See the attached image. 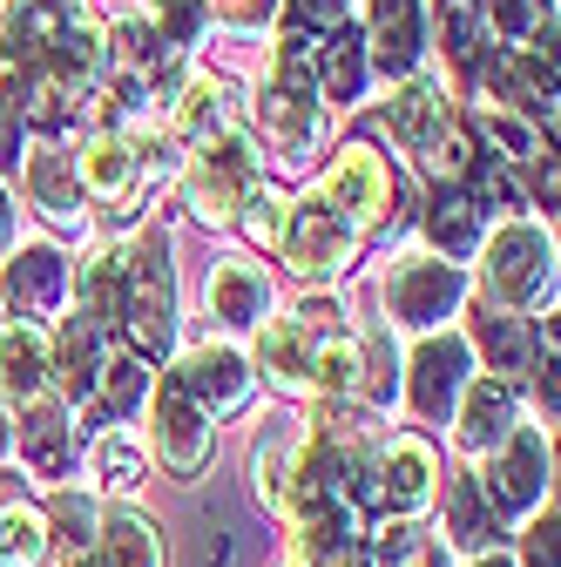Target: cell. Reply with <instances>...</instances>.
<instances>
[{
    "label": "cell",
    "mask_w": 561,
    "mask_h": 567,
    "mask_svg": "<svg viewBox=\"0 0 561 567\" xmlns=\"http://www.w3.org/2000/svg\"><path fill=\"white\" fill-rule=\"evenodd\" d=\"M434 493H440V460H434L427 440H412V433L386 440V453L366 460V473H359V507L379 514V520H406V514H419V507L434 501Z\"/></svg>",
    "instance_id": "2"
},
{
    "label": "cell",
    "mask_w": 561,
    "mask_h": 567,
    "mask_svg": "<svg viewBox=\"0 0 561 567\" xmlns=\"http://www.w3.org/2000/svg\"><path fill=\"white\" fill-rule=\"evenodd\" d=\"M487 89H494L501 102H514V109H528L534 122H554V54L501 48L494 68H487Z\"/></svg>",
    "instance_id": "13"
},
{
    "label": "cell",
    "mask_w": 561,
    "mask_h": 567,
    "mask_svg": "<svg viewBox=\"0 0 561 567\" xmlns=\"http://www.w3.org/2000/svg\"><path fill=\"white\" fill-rule=\"evenodd\" d=\"M8 446H14V425H8V399H0V460H8Z\"/></svg>",
    "instance_id": "49"
},
{
    "label": "cell",
    "mask_w": 561,
    "mask_h": 567,
    "mask_svg": "<svg viewBox=\"0 0 561 567\" xmlns=\"http://www.w3.org/2000/svg\"><path fill=\"white\" fill-rule=\"evenodd\" d=\"M8 230H14V209H8V189H0V250H8Z\"/></svg>",
    "instance_id": "50"
},
{
    "label": "cell",
    "mask_w": 561,
    "mask_h": 567,
    "mask_svg": "<svg viewBox=\"0 0 561 567\" xmlns=\"http://www.w3.org/2000/svg\"><path fill=\"white\" fill-rule=\"evenodd\" d=\"M75 176H82V189H95L102 203H129V196H135V183H143V156H135V142H122V135H109V128H102L89 150H82Z\"/></svg>",
    "instance_id": "19"
},
{
    "label": "cell",
    "mask_w": 561,
    "mask_h": 567,
    "mask_svg": "<svg viewBox=\"0 0 561 567\" xmlns=\"http://www.w3.org/2000/svg\"><path fill=\"white\" fill-rule=\"evenodd\" d=\"M373 567H440V540L419 534V527H406V520H392V527H379Z\"/></svg>",
    "instance_id": "37"
},
{
    "label": "cell",
    "mask_w": 561,
    "mask_h": 567,
    "mask_svg": "<svg viewBox=\"0 0 561 567\" xmlns=\"http://www.w3.org/2000/svg\"><path fill=\"white\" fill-rule=\"evenodd\" d=\"M271 82H277V89H305V95H318V41H312V34H298V28L277 34Z\"/></svg>",
    "instance_id": "36"
},
{
    "label": "cell",
    "mask_w": 561,
    "mask_h": 567,
    "mask_svg": "<svg viewBox=\"0 0 561 567\" xmlns=\"http://www.w3.org/2000/svg\"><path fill=\"white\" fill-rule=\"evenodd\" d=\"M460 446L467 453H494L508 433H514V392L501 379H480V385H460Z\"/></svg>",
    "instance_id": "18"
},
{
    "label": "cell",
    "mask_w": 561,
    "mask_h": 567,
    "mask_svg": "<svg viewBox=\"0 0 561 567\" xmlns=\"http://www.w3.org/2000/svg\"><path fill=\"white\" fill-rule=\"evenodd\" d=\"M156 41L163 48H190L196 34H203V8H196V0H156Z\"/></svg>",
    "instance_id": "42"
},
{
    "label": "cell",
    "mask_w": 561,
    "mask_h": 567,
    "mask_svg": "<svg viewBox=\"0 0 561 567\" xmlns=\"http://www.w3.org/2000/svg\"><path fill=\"white\" fill-rule=\"evenodd\" d=\"M440 48H447V61L460 68V75H473V68H480V48H487L480 0H440Z\"/></svg>",
    "instance_id": "30"
},
{
    "label": "cell",
    "mask_w": 561,
    "mask_h": 567,
    "mask_svg": "<svg viewBox=\"0 0 561 567\" xmlns=\"http://www.w3.org/2000/svg\"><path fill=\"white\" fill-rule=\"evenodd\" d=\"M102 365H109V331L89 311L61 318V351H48V379H61V399H89Z\"/></svg>",
    "instance_id": "15"
},
{
    "label": "cell",
    "mask_w": 561,
    "mask_h": 567,
    "mask_svg": "<svg viewBox=\"0 0 561 567\" xmlns=\"http://www.w3.org/2000/svg\"><path fill=\"white\" fill-rule=\"evenodd\" d=\"M95 473H102L109 486H135V480H143V453H135V440L102 433V440H95Z\"/></svg>",
    "instance_id": "41"
},
{
    "label": "cell",
    "mask_w": 561,
    "mask_h": 567,
    "mask_svg": "<svg viewBox=\"0 0 561 567\" xmlns=\"http://www.w3.org/2000/svg\"><path fill=\"white\" fill-rule=\"evenodd\" d=\"M325 209H332L345 230L392 217V169H386V156H373L366 142L338 150V163H332V176H325Z\"/></svg>",
    "instance_id": "8"
},
{
    "label": "cell",
    "mask_w": 561,
    "mask_h": 567,
    "mask_svg": "<svg viewBox=\"0 0 561 567\" xmlns=\"http://www.w3.org/2000/svg\"><path fill=\"white\" fill-rule=\"evenodd\" d=\"M244 230H251V244H264V250H277V237H285V217H292V203L277 196V189H251L244 196Z\"/></svg>",
    "instance_id": "39"
},
{
    "label": "cell",
    "mask_w": 561,
    "mask_h": 567,
    "mask_svg": "<svg viewBox=\"0 0 561 567\" xmlns=\"http://www.w3.org/2000/svg\"><path fill=\"white\" fill-rule=\"evenodd\" d=\"M28 189H34V203L48 209L54 224H75V217H82V176H75V156L34 150V156H28Z\"/></svg>",
    "instance_id": "23"
},
{
    "label": "cell",
    "mask_w": 561,
    "mask_h": 567,
    "mask_svg": "<svg viewBox=\"0 0 561 567\" xmlns=\"http://www.w3.org/2000/svg\"><path fill=\"white\" fill-rule=\"evenodd\" d=\"M285 28H298V34H332V28H345V0H285Z\"/></svg>",
    "instance_id": "44"
},
{
    "label": "cell",
    "mask_w": 561,
    "mask_h": 567,
    "mask_svg": "<svg viewBox=\"0 0 561 567\" xmlns=\"http://www.w3.org/2000/svg\"><path fill=\"white\" fill-rule=\"evenodd\" d=\"M460 298H467V277L447 257H399L386 277V311L412 331H434L440 318H453Z\"/></svg>",
    "instance_id": "6"
},
{
    "label": "cell",
    "mask_w": 561,
    "mask_h": 567,
    "mask_svg": "<svg viewBox=\"0 0 561 567\" xmlns=\"http://www.w3.org/2000/svg\"><path fill=\"white\" fill-rule=\"evenodd\" d=\"M277 250H285V270L292 277H332L345 257H353V230H345L325 203H292Z\"/></svg>",
    "instance_id": "9"
},
{
    "label": "cell",
    "mask_w": 561,
    "mask_h": 567,
    "mask_svg": "<svg viewBox=\"0 0 561 567\" xmlns=\"http://www.w3.org/2000/svg\"><path fill=\"white\" fill-rule=\"evenodd\" d=\"M0 291H8V311H14V318H28V324L54 318V311H61V298H68V264H61V250L28 244V250L8 264V277H0Z\"/></svg>",
    "instance_id": "12"
},
{
    "label": "cell",
    "mask_w": 561,
    "mask_h": 567,
    "mask_svg": "<svg viewBox=\"0 0 561 567\" xmlns=\"http://www.w3.org/2000/svg\"><path fill=\"white\" fill-rule=\"evenodd\" d=\"M203 412H231V405H244V392H251V365L237 359L231 344H203V351H190V359L170 372Z\"/></svg>",
    "instance_id": "14"
},
{
    "label": "cell",
    "mask_w": 561,
    "mask_h": 567,
    "mask_svg": "<svg viewBox=\"0 0 561 567\" xmlns=\"http://www.w3.org/2000/svg\"><path fill=\"white\" fill-rule=\"evenodd\" d=\"M21 89H0V163H14L21 156Z\"/></svg>",
    "instance_id": "46"
},
{
    "label": "cell",
    "mask_w": 561,
    "mask_h": 567,
    "mask_svg": "<svg viewBox=\"0 0 561 567\" xmlns=\"http://www.w3.org/2000/svg\"><path fill=\"white\" fill-rule=\"evenodd\" d=\"M122 298H129V257H122V250H102V257L89 264V318L109 331V324L122 318Z\"/></svg>",
    "instance_id": "35"
},
{
    "label": "cell",
    "mask_w": 561,
    "mask_h": 567,
    "mask_svg": "<svg viewBox=\"0 0 561 567\" xmlns=\"http://www.w3.org/2000/svg\"><path fill=\"white\" fill-rule=\"evenodd\" d=\"M318 567H373V554H366V547H338V554H325Z\"/></svg>",
    "instance_id": "48"
},
{
    "label": "cell",
    "mask_w": 561,
    "mask_h": 567,
    "mask_svg": "<svg viewBox=\"0 0 561 567\" xmlns=\"http://www.w3.org/2000/svg\"><path fill=\"white\" fill-rule=\"evenodd\" d=\"M95 554H102V567H163V540H156V527H150L143 514H115V520H102Z\"/></svg>",
    "instance_id": "29"
},
{
    "label": "cell",
    "mask_w": 561,
    "mask_h": 567,
    "mask_svg": "<svg viewBox=\"0 0 561 567\" xmlns=\"http://www.w3.org/2000/svg\"><path fill=\"white\" fill-rule=\"evenodd\" d=\"M251 189H257V156H251V142H244L237 128L210 135L203 156L190 163V209H196V217H210V224H231Z\"/></svg>",
    "instance_id": "5"
},
{
    "label": "cell",
    "mask_w": 561,
    "mask_h": 567,
    "mask_svg": "<svg viewBox=\"0 0 561 567\" xmlns=\"http://www.w3.org/2000/svg\"><path fill=\"white\" fill-rule=\"evenodd\" d=\"M473 338H480V351L494 359V379L508 385L514 372H534V331L514 318V311H487V318H473Z\"/></svg>",
    "instance_id": "25"
},
{
    "label": "cell",
    "mask_w": 561,
    "mask_h": 567,
    "mask_svg": "<svg viewBox=\"0 0 561 567\" xmlns=\"http://www.w3.org/2000/svg\"><path fill=\"white\" fill-rule=\"evenodd\" d=\"M156 453H163V466L170 473H203V460H210V412L176 385V379H163V392H156Z\"/></svg>",
    "instance_id": "11"
},
{
    "label": "cell",
    "mask_w": 561,
    "mask_h": 567,
    "mask_svg": "<svg viewBox=\"0 0 561 567\" xmlns=\"http://www.w3.org/2000/svg\"><path fill=\"white\" fill-rule=\"evenodd\" d=\"M95 392H102V405L129 412L135 399H143V359H135V351H122V359H109V365H102V379H95Z\"/></svg>",
    "instance_id": "40"
},
{
    "label": "cell",
    "mask_w": 561,
    "mask_h": 567,
    "mask_svg": "<svg viewBox=\"0 0 561 567\" xmlns=\"http://www.w3.org/2000/svg\"><path fill=\"white\" fill-rule=\"evenodd\" d=\"M41 547H48L41 514L21 507V501H0V567H34Z\"/></svg>",
    "instance_id": "32"
},
{
    "label": "cell",
    "mask_w": 561,
    "mask_h": 567,
    "mask_svg": "<svg viewBox=\"0 0 561 567\" xmlns=\"http://www.w3.org/2000/svg\"><path fill=\"white\" fill-rule=\"evenodd\" d=\"M0 392L8 399H41L48 392V344L34 324H8L0 331Z\"/></svg>",
    "instance_id": "22"
},
{
    "label": "cell",
    "mask_w": 561,
    "mask_h": 567,
    "mask_svg": "<svg viewBox=\"0 0 561 567\" xmlns=\"http://www.w3.org/2000/svg\"><path fill=\"white\" fill-rule=\"evenodd\" d=\"M447 520H453V540L480 560L487 540H494V514H487V501H480L473 480H453V493H447Z\"/></svg>",
    "instance_id": "33"
},
{
    "label": "cell",
    "mask_w": 561,
    "mask_h": 567,
    "mask_svg": "<svg viewBox=\"0 0 561 567\" xmlns=\"http://www.w3.org/2000/svg\"><path fill=\"white\" fill-rule=\"evenodd\" d=\"M480 501H487V514H528L541 493H548V440L534 433V425H514V433L487 453V466H480Z\"/></svg>",
    "instance_id": "4"
},
{
    "label": "cell",
    "mask_w": 561,
    "mask_h": 567,
    "mask_svg": "<svg viewBox=\"0 0 561 567\" xmlns=\"http://www.w3.org/2000/svg\"><path fill=\"white\" fill-rule=\"evenodd\" d=\"M224 14H231V21H264L271 0H224Z\"/></svg>",
    "instance_id": "47"
},
{
    "label": "cell",
    "mask_w": 561,
    "mask_h": 567,
    "mask_svg": "<svg viewBox=\"0 0 561 567\" xmlns=\"http://www.w3.org/2000/svg\"><path fill=\"white\" fill-rule=\"evenodd\" d=\"M21 446H28V466H34V473H48V480L68 473V425H61L54 405H34V412H28Z\"/></svg>",
    "instance_id": "31"
},
{
    "label": "cell",
    "mask_w": 561,
    "mask_h": 567,
    "mask_svg": "<svg viewBox=\"0 0 561 567\" xmlns=\"http://www.w3.org/2000/svg\"><path fill=\"white\" fill-rule=\"evenodd\" d=\"M34 8H68V0H34Z\"/></svg>",
    "instance_id": "52"
},
{
    "label": "cell",
    "mask_w": 561,
    "mask_h": 567,
    "mask_svg": "<svg viewBox=\"0 0 561 567\" xmlns=\"http://www.w3.org/2000/svg\"><path fill=\"white\" fill-rule=\"evenodd\" d=\"M480 14H487V28H494L508 48L528 41V34H541V21H554L548 0H480Z\"/></svg>",
    "instance_id": "38"
},
{
    "label": "cell",
    "mask_w": 561,
    "mask_h": 567,
    "mask_svg": "<svg viewBox=\"0 0 561 567\" xmlns=\"http://www.w3.org/2000/svg\"><path fill=\"white\" fill-rule=\"evenodd\" d=\"M231 89L217 82V75H196L190 89H183V102H176V115H170V128L183 135V142H210V135H224L231 122Z\"/></svg>",
    "instance_id": "27"
},
{
    "label": "cell",
    "mask_w": 561,
    "mask_h": 567,
    "mask_svg": "<svg viewBox=\"0 0 561 567\" xmlns=\"http://www.w3.org/2000/svg\"><path fill=\"white\" fill-rule=\"evenodd\" d=\"M264 298H271V284H264V270H257V264L224 257L217 270H210V318H224L231 331L257 324V318H264Z\"/></svg>",
    "instance_id": "20"
},
{
    "label": "cell",
    "mask_w": 561,
    "mask_h": 567,
    "mask_svg": "<svg viewBox=\"0 0 561 567\" xmlns=\"http://www.w3.org/2000/svg\"><path fill=\"white\" fill-rule=\"evenodd\" d=\"M366 54L386 75H412V61L427 54V28H419V0H379L373 8V34Z\"/></svg>",
    "instance_id": "17"
},
{
    "label": "cell",
    "mask_w": 561,
    "mask_h": 567,
    "mask_svg": "<svg viewBox=\"0 0 561 567\" xmlns=\"http://www.w3.org/2000/svg\"><path fill=\"white\" fill-rule=\"evenodd\" d=\"M257 115H264V128L277 135V150H285V163H305V150H312V135H318V95H305V89H264V102H257Z\"/></svg>",
    "instance_id": "21"
},
{
    "label": "cell",
    "mask_w": 561,
    "mask_h": 567,
    "mask_svg": "<svg viewBox=\"0 0 561 567\" xmlns=\"http://www.w3.org/2000/svg\"><path fill=\"white\" fill-rule=\"evenodd\" d=\"M386 128L406 142V150L434 156V150H440V135L453 128V102H447V89H440V82H406V89L386 102Z\"/></svg>",
    "instance_id": "16"
},
{
    "label": "cell",
    "mask_w": 561,
    "mask_h": 567,
    "mask_svg": "<svg viewBox=\"0 0 561 567\" xmlns=\"http://www.w3.org/2000/svg\"><path fill=\"white\" fill-rule=\"evenodd\" d=\"M102 54L115 61L122 82H170V48H163L156 28H143V21H115Z\"/></svg>",
    "instance_id": "24"
},
{
    "label": "cell",
    "mask_w": 561,
    "mask_h": 567,
    "mask_svg": "<svg viewBox=\"0 0 561 567\" xmlns=\"http://www.w3.org/2000/svg\"><path fill=\"white\" fill-rule=\"evenodd\" d=\"M554 284V244L541 224H501L487 244V291L501 305H534Z\"/></svg>",
    "instance_id": "7"
},
{
    "label": "cell",
    "mask_w": 561,
    "mask_h": 567,
    "mask_svg": "<svg viewBox=\"0 0 561 567\" xmlns=\"http://www.w3.org/2000/svg\"><path fill=\"white\" fill-rule=\"evenodd\" d=\"M257 486H264V501H271V507H285V486H292V446H277V440L257 446Z\"/></svg>",
    "instance_id": "43"
},
{
    "label": "cell",
    "mask_w": 561,
    "mask_h": 567,
    "mask_svg": "<svg viewBox=\"0 0 561 567\" xmlns=\"http://www.w3.org/2000/svg\"><path fill=\"white\" fill-rule=\"evenodd\" d=\"M359 89H366V34L359 28H332L325 54H318V95L353 102Z\"/></svg>",
    "instance_id": "26"
},
{
    "label": "cell",
    "mask_w": 561,
    "mask_h": 567,
    "mask_svg": "<svg viewBox=\"0 0 561 567\" xmlns=\"http://www.w3.org/2000/svg\"><path fill=\"white\" fill-rule=\"evenodd\" d=\"M473 567H514V560H501V554H480V560H473Z\"/></svg>",
    "instance_id": "51"
},
{
    "label": "cell",
    "mask_w": 561,
    "mask_h": 567,
    "mask_svg": "<svg viewBox=\"0 0 561 567\" xmlns=\"http://www.w3.org/2000/svg\"><path fill=\"white\" fill-rule=\"evenodd\" d=\"M338 331H345V324H338V305L305 298V305H298V318L264 324V338H257V365H264V379H271L277 392H305V385H312V359H318V344H325V338H338Z\"/></svg>",
    "instance_id": "3"
},
{
    "label": "cell",
    "mask_w": 561,
    "mask_h": 567,
    "mask_svg": "<svg viewBox=\"0 0 561 567\" xmlns=\"http://www.w3.org/2000/svg\"><path fill=\"white\" fill-rule=\"evenodd\" d=\"M460 385H467V338H453V331L419 338L412 372H406L412 412H419V419H447V412H453V399H460Z\"/></svg>",
    "instance_id": "10"
},
{
    "label": "cell",
    "mask_w": 561,
    "mask_h": 567,
    "mask_svg": "<svg viewBox=\"0 0 561 567\" xmlns=\"http://www.w3.org/2000/svg\"><path fill=\"white\" fill-rule=\"evenodd\" d=\"M122 324L135 359H170L176 338V284H170V237L150 230L129 257V298H122Z\"/></svg>",
    "instance_id": "1"
},
{
    "label": "cell",
    "mask_w": 561,
    "mask_h": 567,
    "mask_svg": "<svg viewBox=\"0 0 561 567\" xmlns=\"http://www.w3.org/2000/svg\"><path fill=\"white\" fill-rule=\"evenodd\" d=\"M427 237L440 244V257H473L480 250V209L460 189H434V203H427Z\"/></svg>",
    "instance_id": "28"
},
{
    "label": "cell",
    "mask_w": 561,
    "mask_h": 567,
    "mask_svg": "<svg viewBox=\"0 0 561 567\" xmlns=\"http://www.w3.org/2000/svg\"><path fill=\"white\" fill-rule=\"evenodd\" d=\"M95 534H102L95 501H89V493H61V501H54V547H61V560H82L95 547Z\"/></svg>",
    "instance_id": "34"
},
{
    "label": "cell",
    "mask_w": 561,
    "mask_h": 567,
    "mask_svg": "<svg viewBox=\"0 0 561 567\" xmlns=\"http://www.w3.org/2000/svg\"><path fill=\"white\" fill-rule=\"evenodd\" d=\"M561 527H554V507L548 514H534V527L521 534V554H528V567H554V554H561V540H554Z\"/></svg>",
    "instance_id": "45"
}]
</instances>
